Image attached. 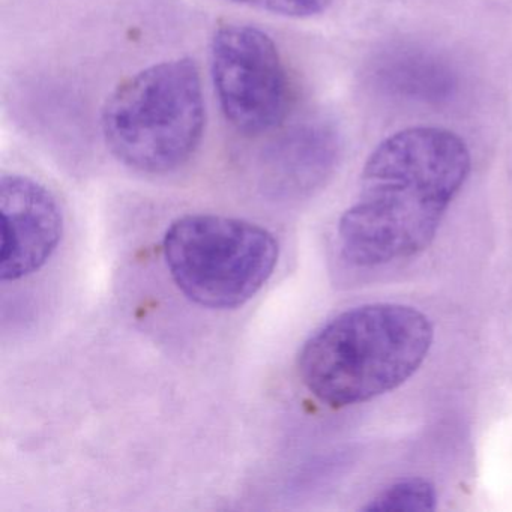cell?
Masks as SVG:
<instances>
[{
    "mask_svg": "<svg viewBox=\"0 0 512 512\" xmlns=\"http://www.w3.org/2000/svg\"><path fill=\"white\" fill-rule=\"evenodd\" d=\"M469 172L466 143L445 128H407L383 140L362 170L358 199L338 223L347 262L377 268L418 256Z\"/></svg>",
    "mask_w": 512,
    "mask_h": 512,
    "instance_id": "cell-1",
    "label": "cell"
},
{
    "mask_svg": "<svg viewBox=\"0 0 512 512\" xmlns=\"http://www.w3.org/2000/svg\"><path fill=\"white\" fill-rule=\"evenodd\" d=\"M433 340V323L409 305L350 308L305 341L299 377L328 406L365 403L407 382L424 364Z\"/></svg>",
    "mask_w": 512,
    "mask_h": 512,
    "instance_id": "cell-2",
    "label": "cell"
},
{
    "mask_svg": "<svg viewBox=\"0 0 512 512\" xmlns=\"http://www.w3.org/2000/svg\"><path fill=\"white\" fill-rule=\"evenodd\" d=\"M206 127L199 67L190 58L149 65L119 83L103 106L110 154L134 172L166 175L188 163Z\"/></svg>",
    "mask_w": 512,
    "mask_h": 512,
    "instance_id": "cell-3",
    "label": "cell"
},
{
    "mask_svg": "<svg viewBox=\"0 0 512 512\" xmlns=\"http://www.w3.org/2000/svg\"><path fill=\"white\" fill-rule=\"evenodd\" d=\"M170 277L185 298L211 310H233L250 301L274 274L277 239L241 218L188 214L164 233Z\"/></svg>",
    "mask_w": 512,
    "mask_h": 512,
    "instance_id": "cell-4",
    "label": "cell"
},
{
    "mask_svg": "<svg viewBox=\"0 0 512 512\" xmlns=\"http://www.w3.org/2000/svg\"><path fill=\"white\" fill-rule=\"evenodd\" d=\"M212 85L226 121L244 136H262L289 115L290 83L280 50L256 26H218L209 47Z\"/></svg>",
    "mask_w": 512,
    "mask_h": 512,
    "instance_id": "cell-5",
    "label": "cell"
},
{
    "mask_svg": "<svg viewBox=\"0 0 512 512\" xmlns=\"http://www.w3.org/2000/svg\"><path fill=\"white\" fill-rule=\"evenodd\" d=\"M0 280L19 281L40 271L64 233V215L56 197L23 175L0 179Z\"/></svg>",
    "mask_w": 512,
    "mask_h": 512,
    "instance_id": "cell-6",
    "label": "cell"
},
{
    "mask_svg": "<svg viewBox=\"0 0 512 512\" xmlns=\"http://www.w3.org/2000/svg\"><path fill=\"white\" fill-rule=\"evenodd\" d=\"M386 86L407 97L442 100L454 88L451 71L424 53H406L386 61L382 73Z\"/></svg>",
    "mask_w": 512,
    "mask_h": 512,
    "instance_id": "cell-7",
    "label": "cell"
},
{
    "mask_svg": "<svg viewBox=\"0 0 512 512\" xmlns=\"http://www.w3.org/2000/svg\"><path fill=\"white\" fill-rule=\"evenodd\" d=\"M437 506V491L424 478H407L377 493L364 511L371 512H418L433 511Z\"/></svg>",
    "mask_w": 512,
    "mask_h": 512,
    "instance_id": "cell-8",
    "label": "cell"
},
{
    "mask_svg": "<svg viewBox=\"0 0 512 512\" xmlns=\"http://www.w3.org/2000/svg\"><path fill=\"white\" fill-rule=\"evenodd\" d=\"M242 7L254 8L289 19H310L328 10L332 0H227Z\"/></svg>",
    "mask_w": 512,
    "mask_h": 512,
    "instance_id": "cell-9",
    "label": "cell"
}]
</instances>
